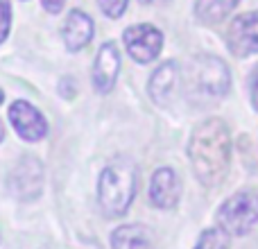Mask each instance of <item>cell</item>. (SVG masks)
Returning <instances> with one entry per match:
<instances>
[{"mask_svg": "<svg viewBox=\"0 0 258 249\" xmlns=\"http://www.w3.org/2000/svg\"><path fill=\"white\" fill-rule=\"evenodd\" d=\"M177 86H179V66L174 61H165L154 71L150 84H147V91H150V98L159 107H168L172 102L174 93H177Z\"/></svg>", "mask_w": 258, "mask_h": 249, "instance_id": "obj_10", "label": "cell"}, {"mask_svg": "<svg viewBox=\"0 0 258 249\" xmlns=\"http://www.w3.org/2000/svg\"><path fill=\"white\" fill-rule=\"evenodd\" d=\"M125 48L129 57L138 64H150L159 57L161 48H163V34L159 27L150 25V23H141V25H132L122 34Z\"/></svg>", "mask_w": 258, "mask_h": 249, "instance_id": "obj_5", "label": "cell"}, {"mask_svg": "<svg viewBox=\"0 0 258 249\" xmlns=\"http://www.w3.org/2000/svg\"><path fill=\"white\" fill-rule=\"evenodd\" d=\"M9 120H12L18 136L30 143L41 141L48 134V122H45L43 113L36 107H32L30 102H25V100H16L9 107Z\"/></svg>", "mask_w": 258, "mask_h": 249, "instance_id": "obj_7", "label": "cell"}, {"mask_svg": "<svg viewBox=\"0 0 258 249\" xmlns=\"http://www.w3.org/2000/svg\"><path fill=\"white\" fill-rule=\"evenodd\" d=\"M93 30H95L93 18H91L89 14L80 12V9L71 12L66 18V25H63V32H61L66 48L71 50V52H80L82 48H86V45L91 43Z\"/></svg>", "mask_w": 258, "mask_h": 249, "instance_id": "obj_11", "label": "cell"}, {"mask_svg": "<svg viewBox=\"0 0 258 249\" xmlns=\"http://www.w3.org/2000/svg\"><path fill=\"white\" fill-rule=\"evenodd\" d=\"M190 82L202 95L222 98L231 89V73L222 59L213 54H200L190 61Z\"/></svg>", "mask_w": 258, "mask_h": 249, "instance_id": "obj_4", "label": "cell"}, {"mask_svg": "<svg viewBox=\"0 0 258 249\" xmlns=\"http://www.w3.org/2000/svg\"><path fill=\"white\" fill-rule=\"evenodd\" d=\"M9 30H12V3L0 0V43L9 36Z\"/></svg>", "mask_w": 258, "mask_h": 249, "instance_id": "obj_15", "label": "cell"}, {"mask_svg": "<svg viewBox=\"0 0 258 249\" xmlns=\"http://www.w3.org/2000/svg\"><path fill=\"white\" fill-rule=\"evenodd\" d=\"M98 3H100V9H102L109 18H120L122 14H125L129 0H98Z\"/></svg>", "mask_w": 258, "mask_h": 249, "instance_id": "obj_16", "label": "cell"}, {"mask_svg": "<svg viewBox=\"0 0 258 249\" xmlns=\"http://www.w3.org/2000/svg\"><path fill=\"white\" fill-rule=\"evenodd\" d=\"M118 73H120V52H118V45L113 41H109V43H104L100 48L95 64H93L95 91L98 93H109L118 80Z\"/></svg>", "mask_w": 258, "mask_h": 249, "instance_id": "obj_8", "label": "cell"}, {"mask_svg": "<svg viewBox=\"0 0 258 249\" xmlns=\"http://www.w3.org/2000/svg\"><path fill=\"white\" fill-rule=\"evenodd\" d=\"M192 172L204 186H218L231 165V134L224 120L206 118L195 127L188 145Z\"/></svg>", "mask_w": 258, "mask_h": 249, "instance_id": "obj_1", "label": "cell"}, {"mask_svg": "<svg viewBox=\"0 0 258 249\" xmlns=\"http://www.w3.org/2000/svg\"><path fill=\"white\" fill-rule=\"evenodd\" d=\"M249 98H251V104L258 111V66L251 71V77H249Z\"/></svg>", "mask_w": 258, "mask_h": 249, "instance_id": "obj_17", "label": "cell"}, {"mask_svg": "<svg viewBox=\"0 0 258 249\" xmlns=\"http://www.w3.org/2000/svg\"><path fill=\"white\" fill-rule=\"evenodd\" d=\"M181 197V183L172 168L154 170L150 181V200L156 209H174Z\"/></svg>", "mask_w": 258, "mask_h": 249, "instance_id": "obj_9", "label": "cell"}, {"mask_svg": "<svg viewBox=\"0 0 258 249\" xmlns=\"http://www.w3.org/2000/svg\"><path fill=\"white\" fill-rule=\"evenodd\" d=\"M111 249H156L154 231L145 224H122L111 233Z\"/></svg>", "mask_w": 258, "mask_h": 249, "instance_id": "obj_12", "label": "cell"}, {"mask_svg": "<svg viewBox=\"0 0 258 249\" xmlns=\"http://www.w3.org/2000/svg\"><path fill=\"white\" fill-rule=\"evenodd\" d=\"M43 3V9L50 14H59L63 9V0H41Z\"/></svg>", "mask_w": 258, "mask_h": 249, "instance_id": "obj_18", "label": "cell"}, {"mask_svg": "<svg viewBox=\"0 0 258 249\" xmlns=\"http://www.w3.org/2000/svg\"><path fill=\"white\" fill-rule=\"evenodd\" d=\"M136 195V165L127 159H116L102 170L98 183L100 209L107 218H122Z\"/></svg>", "mask_w": 258, "mask_h": 249, "instance_id": "obj_2", "label": "cell"}, {"mask_svg": "<svg viewBox=\"0 0 258 249\" xmlns=\"http://www.w3.org/2000/svg\"><path fill=\"white\" fill-rule=\"evenodd\" d=\"M3 100H5V93H3V89H0V104H3Z\"/></svg>", "mask_w": 258, "mask_h": 249, "instance_id": "obj_20", "label": "cell"}, {"mask_svg": "<svg viewBox=\"0 0 258 249\" xmlns=\"http://www.w3.org/2000/svg\"><path fill=\"white\" fill-rule=\"evenodd\" d=\"M218 227L229 236H247L258 224V193L240 191L218 209Z\"/></svg>", "mask_w": 258, "mask_h": 249, "instance_id": "obj_3", "label": "cell"}, {"mask_svg": "<svg viewBox=\"0 0 258 249\" xmlns=\"http://www.w3.org/2000/svg\"><path fill=\"white\" fill-rule=\"evenodd\" d=\"M227 45L238 59L258 52V12H245L233 18L227 32Z\"/></svg>", "mask_w": 258, "mask_h": 249, "instance_id": "obj_6", "label": "cell"}, {"mask_svg": "<svg viewBox=\"0 0 258 249\" xmlns=\"http://www.w3.org/2000/svg\"><path fill=\"white\" fill-rule=\"evenodd\" d=\"M240 0H197L195 3V16L206 25L220 23L238 7Z\"/></svg>", "mask_w": 258, "mask_h": 249, "instance_id": "obj_13", "label": "cell"}, {"mask_svg": "<svg viewBox=\"0 0 258 249\" xmlns=\"http://www.w3.org/2000/svg\"><path fill=\"white\" fill-rule=\"evenodd\" d=\"M5 138V129H3V122H0V141Z\"/></svg>", "mask_w": 258, "mask_h": 249, "instance_id": "obj_19", "label": "cell"}, {"mask_svg": "<svg viewBox=\"0 0 258 249\" xmlns=\"http://www.w3.org/2000/svg\"><path fill=\"white\" fill-rule=\"evenodd\" d=\"M229 233L220 227H213V229H206L202 231L200 240L192 249H229Z\"/></svg>", "mask_w": 258, "mask_h": 249, "instance_id": "obj_14", "label": "cell"}]
</instances>
